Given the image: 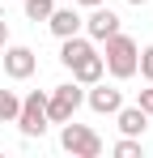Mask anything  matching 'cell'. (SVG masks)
Returning <instances> with one entry per match:
<instances>
[{
	"instance_id": "obj_14",
	"label": "cell",
	"mask_w": 153,
	"mask_h": 158,
	"mask_svg": "<svg viewBox=\"0 0 153 158\" xmlns=\"http://www.w3.org/2000/svg\"><path fill=\"white\" fill-rule=\"evenodd\" d=\"M51 9H55V0H26V17L30 22H47Z\"/></svg>"
},
{
	"instance_id": "obj_8",
	"label": "cell",
	"mask_w": 153,
	"mask_h": 158,
	"mask_svg": "<svg viewBox=\"0 0 153 158\" xmlns=\"http://www.w3.org/2000/svg\"><path fill=\"white\" fill-rule=\"evenodd\" d=\"M81 26H85V17L76 13V4H68V9H51V17H47V30L55 34V39H73V34H81Z\"/></svg>"
},
{
	"instance_id": "obj_11",
	"label": "cell",
	"mask_w": 153,
	"mask_h": 158,
	"mask_svg": "<svg viewBox=\"0 0 153 158\" xmlns=\"http://www.w3.org/2000/svg\"><path fill=\"white\" fill-rule=\"evenodd\" d=\"M94 52V43H89V34L81 30V34H73V39H60V64L68 69V64H76L81 56H89Z\"/></svg>"
},
{
	"instance_id": "obj_17",
	"label": "cell",
	"mask_w": 153,
	"mask_h": 158,
	"mask_svg": "<svg viewBox=\"0 0 153 158\" xmlns=\"http://www.w3.org/2000/svg\"><path fill=\"white\" fill-rule=\"evenodd\" d=\"M4 43H9V22L0 17V52H4Z\"/></svg>"
},
{
	"instance_id": "obj_6",
	"label": "cell",
	"mask_w": 153,
	"mask_h": 158,
	"mask_svg": "<svg viewBox=\"0 0 153 158\" xmlns=\"http://www.w3.org/2000/svg\"><path fill=\"white\" fill-rule=\"evenodd\" d=\"M85 107L98 111V115H115L124 107V90L119 85H106V81H94V85H85Z\"/></svg>"
},
{
	"instance_id": "obj_13",
	"label": "cell",
	"mask_w": 153,
	"mask_h": 158,
	"mask_svg": "<svg viewBox=\"0 0 153 158\" xmlns=\"http://www.w3.org/2000/svg\"><path fill=\"white\" fill-rule=\"evenodd\" d=\"M115 158H145L140 137H119V141H115Z\"/></svg>"
},
{
	"instance_id": "obj_15",
	"label": "cell",
	"mask_w": 153,
	"mask_h": 158,
	"mask_svg": "<svg viewBox=\"0 0 153 158\" xmlns=\"http://www.w3.org/2000/svg\"><path fill=\"white\" fill-rule=\"evenodd\" d=\"M136 73H140L145 81H153V43L140 47V56H136Z\"/></svg>"
},
{
	"instance_id": "obj_4",
	"label": "cell",
	"mask_w": 153,
	"mask_h": 158,
	"mask_svg": "<svg viewBox=\"0 0 153 158\" xmlns=\"http://www.w3.org/2000/svg\"><path fill=\"white\" fill-rule=\"evenodd\" d=\"M81 103H85V85H81V81H64V85L47 90V120L51 124H64V120L76 115Z\"/></svg>"
},
{
	"instance_id": "obj_1",
	"label": "cell",
	"mask_w": 153,
	"mask_h": 158,
	"mask_svg": "<svg viewBox=\"0 0 153 158\" xmlns=\"http://www.w3.org/2000/svg\"><path fill=\"white\" fill-rule=\"evenodd\" d=\"M136 56H140L136 39H128L124 30H119V34L106 39V56H102V64H106V73H111L115 81H128V77H136Z\"/></svg>"
},
{
	"instance_id": "obj_18",
	"label": "cell",
	"mask_w": 153,
	"mask_h": 158,
	"mask_svg": "<svg viewBox=\"0 0 153 158\" xmlns=\"http://www.w3.org/2000/svg\"><path fill=\"white\" fill-rule=\"evenodd\" d=\"M73 4H85V9H94V4H106V0H73Z\"/></svg>"
},
{
	"instance_id": "obj_10",
	"label": "cell",
	"mask_w": 153,
	"mask_h": 158,
	"mask_svg": "<svg viewBox=\"0 0 153 158\" xmlns=\"http://www.w3.org/2000/svg\"><path fill=\"white\" fill-rule=\"evenodd\" d=\"M68 69H73V81H81V85H94V81H102V73H106V64H102L98 52L81 56V60H76V64H68Z\"/></svg>"
},
{
	"instance_id": "obj_9",
	"label": "cell",
	"mask_w": 153,
	"mask_h": 158,
	"mask_svg": "<svg viewBox=\"0 0 153 158\" xmlns=\"http://www.w3.org/2000/svg\"><path fill=\"white\" fill-rule=\"evenodd\" d=\"M115 124H119V132H124V137H145V128H149V115H145L140 107L132 103V107H119V111H115Z\"/></svg>"
},
{
	"instance_id": "obj_16",
	"label": "cell",
	"mask_w": 153,
	"mask_h": 158,
	"mask_svg": "<svg viewBox=\"0 0 153 158\" xmlns=\"http://www.w3.org/2000/svg\"><path fill=\"white\" fill-rule=\"evenodd\" d=\"M136 107L153 120V81H149V90H140V94H136Z\"/></svg>"
},
{
	"instance_id": "obj_19",
	"label": "cell",
	"mask_w": 153,
	"mask_h": 158,
	"mask_svg": "<svg viewBox=\"0 0 153 158\" xmlns=\"http://www.w3.org/2000/svg\"><path fill=\"white\" fill-rule=\"evenodd\" d=\"M128 4H149V0H128Z\"/></svg>"
},
{
	"instance_id": "obj_3",
	"label": "cell",
	"mask_w": 153,
	"mask_h": 158,
	"mask_svg": "<svg viewBox=\"0 0 153 158\" xmlns=\"http://www.w3.org/2000/svg\"><path fill=\"white\" fill-rule=\"evenodd\" d=\"M60 145L73 158H98L102 154V137L89 128V124H76V120H64V124H60Z\"/></svg>"
},
{
	"instance_id": "obj_5",
	"label": "cell",
	"mask_w": 153,
	"mask_h": 158,
	"mask_svg": "<svg viewBox=\"0 0 153 158\" xmlns=\"http://www.w3.org/2000/svg\"><path fill=\"white\" fill-rule=\"evenodd\" d=\"M0 60H4V77H13V81H26V77L38 73V56H34V47H22V43H17V47L4 43V56H0Z\"/></svg>"
},
{
	"instance_id": "obj_12",
	"label": "cell",
	"mask_w": 153,
	"mask_h": 158,
	"mask_svg": "<svg viewBox=\"0 0 153 158\" xmlns=\"http://www.w3.org/2000/svg\"><path fill=\"white\" fill-rule=\"evenodd\" d=\"M17 111H22V98H17L13 90H0V124H13Z\"/></svg>"
},
{
	"instance_id": "obj_7",
	"label": "cell",
	"mask_w": 153,
	"mask_h": 158,
	"mask_svg": "<svg viewBox=\"0 0 153 158\" xmlns=\"http://www.w3.org/2000/svg\"><path fill=\"white\" fill-rule=\"evenodd\" d=\"M85 34H89V39H98V43H106V39H111V34H119V30H124V22H119V13H111V9H106V4H94V9H89V17H85Z\"/></svg>"
},
{
	"instance_id": "obj_2",
	"label": "cell",
	"mask_w": 153,
	"mask_h": 158,
	"mask_svg": "<svg viewBox=\"0 0 153 158\" xmlns=\"http://www.w3.org/2000/svg\"><path fill=\"white\" fill-rule=\"evenodd\" d=\"M17 128H22V137H43V132L51 128V120H47V90H30L22 98V111H17V120H13Z\"/></svg>"
}]
</instances>
